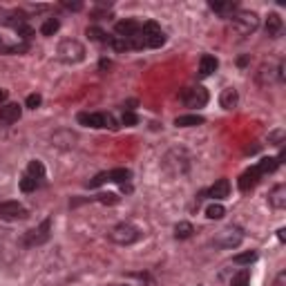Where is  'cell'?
Instances as JSON below:
<instances>
[{
  "instance_id": "21",
  "label": "cell",
  "mask_w": 286,
  "mask_h": 286,
  "mask_svg": "<svg viewBox=\"0 0 286 286\" xmlns=\"http://www.w3.org/2000/svg\"><path fill=\"white\" fill-rule=\"evenodd\" d=\"M231 286H250V273L242 268L239 273H235L233 279H231Z\"/></svg>"
},
{
  "instance_id": "34",
  "label": "cell",
  "mask_w": 286,
  "mask_h": 286,
  "mask_svg": "<svg viewBox=\"0 0 286 286\" xmlns=\"http://www.w3.org/2000/svg\"><path fill=\"white\" fill-rule=\"evenodd\" d=\"M123 125H137L139 123V116L134 114V112H123Z\"/></svg>"
},
{
  "instance_id": "31",
  "label": "cell",
  "mask_w": 286,
  "mask_h": 286,
  "mask_svg": "<svg viewBox=\"0 0 286 286\" xmlns=\"http://www.w3.org/2000/svg\"><path fill=\"white\" fill-rule=\"evenodd\" d=\"M210 9L217 11V14H226V11H235L233 3H210Z\"/></svg>"
},
{
  "instance_id": "7",
  "label": "cell",
  "mask_w": 286,
  "mask_h": 286,
  "mask_svg": "<svg viewBox=\"0 0 286 286\" xmlns=\"http://www.w3.org/2000/svg\"><path fill=\"white\" fill-rule=\"evenodd\" d=\"M49 235H52V219H45L41 226L31 228V231L27 233L25 242H27V246H41L49 239Z\"/></svg>"
},
{
  "instance_id": "36",
  "label": "cell",
  "mask_w": 286,
  "mask_h": 286,
  "mask_svg": "<svg viewBox=\"0 0 286 286\" xmlns=\"http://www.w3.org/2000/svg\"><path fill=\"white\" fill-rule=\"evenodd\" d=\"M275 286H286V273H284V271L277 275V279H275Z\"/></svg>"
},
{
  "instance_id": "24",
  "label": "cell",
  "mask_w": 286,
  "mask_h": 286,
  "mask_svg": "<svg viewBox=\"0 0 286 286\" xmlns=\"http://www.w3.org/2000/svg\"><path fill=\"white\" fill-rule=\"evenodd\" d=\"M58 27H60V22H58V20H56V18H49V20H45V22H43L41 34H43V36H54V34L58 31Z\"/></svg>"
},
{
  "instance_id": "30",
  "label": "cell",
  "mask_w": 286,
  "mask_h": 286,
  "mask_svg": "<svg viewBox=\"0 0 286 286\" xmlns=\"http://www.w3.org/2000/svg\"><path fill=\"white\" fill-rule=\"evenodd\" d=\"M16 31H18V36L22 38V41H29V38L34 36V29L27 25V22H20V25L16 27Z\"/></svg>"
},
{
  "instance_id": "18",
  "label": "cell",
  "mask_w": 286,
  "mask_h": 286,
  "mask_svg": "<svg viewBox=\"0 0 286 286\" xmlns=\"http://www.w3.org/2000/svg\"><path fill=\"white\" fill-rule=\"evenodd\" d=\"M204 123V116L199 114H183V116H177L175 125L177 128H193V125H201Z\"/></svg>"
},
{
  "instance_id": "14",
  "label": "cell",
  "mask_w": 286,
  "mask_h": 286,
  "mask_svg": "<svg viewBox=\"0 0 286 286\" xmlns=\"http://www.w3.org/2000/svg\"><path fill=\"white\" fill-rule=\"evenodd\" d=\"M237 101H239V94H237V89L235 87H226L221 92V97H219V103H221L224 110H233L235 105H237Z\"/></svg>"
},
{
  "instance_id": "20",
  "label": "cell",
  "mask_w": 286,
  "mask_h": 286,
  "mask_svg": "<svg viewBox=\"0 0 286 286\" xmlns=\"http://www.w3.org/2000/svg\"><path fill=\"white\" fill-rule=\"evenodd\" d=\"M128 179H130V170H125V168H116V170H110L108 172V181L125 183Z\"/></svg>"
},
{
  "instance_id": "39",
  "label": "cell",
  "mask_w": 286,
  "mask_h": 286,
  "mask_svg": "<svg viewBox=\"0 0 286 286\" xmlns=\"http://www.w3.org/2000/svg\"><path fill=\"white\" fill-rule=\"evenodd\" d=\"M0 45H3V43H0Z\"/></svg>"
},
{
  "instance_id": "1",
  "label": "cell",
  "mask_w": 286,
  "mask_h": 286,
  "mask_svg": "<svg viewBox=\"0 0 286 286\" xmlns=\"http://www.w3.org/2000/svg\"><path fill=\"white\" fill-rule=\"evenodd\" d=\"M58 58L63 60V63H81L83 58H85V47H83V43H78L76 38H65L63 43L58 45Z\"/></svg>"
},
{
  "instance_id": "3",
  "label": "cell",
  "mask_w": 286,
  "mask_h": 286,
  "mask_svg": "<svg viewBox=\"0 0 286 286\" xmlns=\"http://www.w3.org/2000/svg\"><path fill=\"white\" fill-rule=\"evenodd\" d=\"M257 25H260V20H257V14H253V11H237L233 16V29L239 34L255 31Z\"/></svg>"
},
{
  "instance_id": "4",
  "label": "cell",
  "mask_w": 286,
  "mask_h": 286,
  "mask_svg": "<svg viewBox=\"0 0 286 286\" xmlns=\"http://www.w3.org/2000/svg\"><path fill=\"white\" fill-rule=\"evenodd\" d=\"M242 242H244V233H242V228H237V226L224 228L215 239V244L221 246V248H237Z\"/></svg>"
},
{
  "instance_id": "35",
  "label": "cell",
  "mask_w": 286,
  "mask_h": 286,
  "mask_svg": "<svg viewBox=\"0 0 286 286\" xmlns=\"http://www.w3.org/2000/svg\"><path fill=\"white\" fill-rule=\"evenodd\" d=\"M108 181V172H101V175H97L89 181V188H97V186H101V183H105Z\"/></svg>"
},
{
  "instance_id": "11",
  "label": "cell",
  "mask_w": 286,
  "mask_h": 286,
  "mask_svg": "<svg viewBox=\"0 0 286 286\" xmlns=\"http://www.w3.org/2000/svg\"><path fill=\"white\" fill-rule=\"evenodd\" d=\"M139 29H141V25H139L137 20H121V22H116V27H114V31L119 38H130Z\"/></svg>"
},
{
  "instance_id": "15",
  "label": "cell",
  "mask_w": 286,
  "mask_h": 286,
  "mask_svg": "<svg viewBox=\"0 0 286 286\" xmlns=\"http://www.w3.org/2000/svg\"><path fill=\"white\" fill-rule=\"evenodd\" d=\"M228 195H231V183H228V179H219V181H215V186L210 188L212 199H226Z\"/></svg>"
},
{
  "instance_id": "2",
  "label": "cell",
  "mask_w": 286,
  "mask_h": 286,
  "mask_svg": "<svg viewBox=\"0 0 286 286\" xmlns=\"http://www.w3.org/2000/svg\"><path fill=\"white\" fill-rule=\"evenodd\" d=\"M139 237H141V231L137 226H132V224H119V226H114L110 231V239L119 246H130Z\"/></svg>"
},
{
  "instance_id": "12",
  "label": "cell",
  "mask_w": 286,
  "mask_h": 286,
  "mask_svg": "<svg viewBox=\"0 0 286 286\" xmlns=\"http://www.w3.org/2000/svg\"><path fill=\"white\" fill-rule=\"evenodd\" d=\"M217 67H219V60H217L215 56H210V54H204L199 58V76H210Z\"/></svg>"
},
{
  "instance_id": "27",
  "label": "cell",
  "mask_w": 286,
  "mask_h": 286,
  "mask_svg": "<svg viewBox=\"0 0 286 286\" xmlns=\"http://www.w3.org/2000/svg\"><path fill=\"white\" fill-rule=\"evenodd\" d=\"M87 36L97 43H108V34L103 29H99V27H87Z\"/></svg>"
},
{
  "instance_id": "22",
  "label": "cell",
  "mask_w": 286,
  "mask_h": 286,
  "mask_svg": "<svg viewBox=\"0 0 286 286\" xmlns=\"http://www.w3.org/2000/svg\"><path fill=\"white\" fill-rule=\"evenodd\" d=\"M125 41H128V47H130V49H143V47H145V36H143L141 29L134 34V36L125 38Z\"/></svg>"
},
{
  "instance_id": "38",
  "label": "cell",
  "mask_w": 286,
  "mask_h": 286,
  "mask_svg": "<svg viewBox=\"0 0 286 286\" xmlns=\"http://www.w3.org/2000/svg\"><path fill=\"white\" fill-rule=\"evenodd\" d=\"M65 7H67V9H81V3H74V5H72V3H67Z\"/></svg>"
},
{
  "instance_id": "19",
  "label": "cell",
  "mask_w": 286,
  "mask_h": 286,
  "mask_svg": "<svg viewBox=\"0 0 286 286\" xmlns=\"http://www.w3.org/2000/svg\"><path fill=\"white\" fill-rule=\"evenodd\" d=\"M279 166V159H275V156H268V159H262L260 164H257V172L260 175H268V172H275Z\"/></svg>"
},
{
  "instance_id": "37",
  "label": "cell",
  "mask_w": 286,
  "mask_h": 286,
  "mask_svg": "<svg viewBox=\"0 0 286 286\" xmlns=\"http://www.w3.org/2000/svg\"><path fill=\"white\" fill-rule=\"evenodd\" d=\"M3 101H7V89L0 87V103H3Z\"/></svg>"
},
{
  "instance_id": "6",
  "label": "cell",
  "mask_w": 286,
  "mask_h": 286,
  "mask_svg": "<svg viewBox=\"0 0 286 286\" xmlns=\"http://www.w3.org/2000/svg\"><path fill=\"white\" fill-rule=\"evenodd\" d=\"M141 31L145 36V47L156 49V47H161V45L166 43V34L161 31V27L156 25V22H152V20L145 22V25L141 27Z\"/></svg>"
},
{
  "instance_id": "10",
  "label": "cell",
  "mask_w": 286,
  "mask_h": 286,
  "mask_svg": "<svg viewBox=\"0 0 286 286\" xmlns=\"http://www.w3.org/2000/svg\"><path fill=\"white\" fill-rule=\"evenodd\" d=\"M20 114H22V110L18 103H7L0 108V121L3 123H16L20 119Z\"/></svg>"
},
{
  "instance_id": "16",
  "label": "cell",
  "mask_w": 286,
  "mask_h": 286,
  "mask_svg": "<svg viewBox=\"0 0 286 286\" xmlns=\"http://www.w3.org/2000/svg\"><path fill=\"white\" fill-rule=\"evenodd\" d=\"M78 123L87 128H105V114H78Z\"/></svg>"
},
{
  "instance_id": "13",
  "label": "cell",
  "mask_w": 286,
  "mask_h": 286,
  "mask_svg": "<svg viewBox=\"0 0 286 286\" xmlns=\"http://www.w3.org/2000/svg\"><path fill=\"white\" fill-rule=\"evenodd\" d=\"M260 172H257V168H250V170H246L242 177H239V188L244 190H250V188H255L257 186V181H260Z\"/></svg>"
},
{
  "instance_id": "8",
  "label": "cell",
  "mask_w": 286,
  "mask_h": 286,
  "mask_svg": "<svg viewBox=\"0 0 286 286\" xmlns=\"http://www.w3.org/2000/svg\"><path fill=\"white\" fill-rule=\"evenodd\" d=\"M25 217H27V210L18 201H3L0 204V219L16 221V219H25Z\"/></svg>"
},
{
  "instance_id": "9",
  "label": "cell",
  "mask_w": 286,
  "mask_h": 286,
  "mask_svg": "<svg viewBox=\"0 0 286 286\" xmlns=\"http://www.w3.org/2000/svg\"><path fill=\"white\" fill-rule=\"evenodd\" d=\"M268 204L273 206L275 210H284L286 208V186H275L271 190V195H268Z\"/></svg>"
},
{
  "instance_id": "26",
  "label": "cell",
  "mask_w": 286,
  "mask_h": 286,
  "mask_svg": "<svg viewBox=\"0 0 286 286\" xmlns=\"http://www.w3.org/2000/svg\"><path fill=\"white\" fill-rule=\"evenodd\" d=\"M175 235L179 239H188L190 235H193V226H190L188 221H179L177 226H175Z\"/></svg>"
},
{
  "instance_id": "17",
  "label": "cell",
  "mask_w": 286,
  "mask_h": 286,
  "mask_svg": "<svg viewBox=\"0 0 286 286\" xmlns=\"http://www.w3.org/2000/svg\"><path fill=\"white\" fill-rule=\"evenodd\" d=\"M266 31H268V36H279L282 34V18H279L277 14H268V18H266Z\"/></svg>"
},
{
  "instance_id": "25",
  "label": "cell",
  "mask_w": 286,
  "mask_h": 286,
  "mask_svg": "<svg viewBox=\"0 0 286 286\" xmlns=\"http://www.w3.org/2000/svg\"><path fill=\"white\" fill-rule=\"evenodd\" d=\"M27 172H29V177L36 179V181H41V179L45 177V168H43L41 161H31L29 168H27Z\"/></svg>"
},
{
  "instance_id": "5",
  "label": "cell",
  "mask_w": 286,
  "mask_h": 286,
  "mask_svg": "<svg viewBox=\"0 0 286 286\" xmlns=\"http://www.w3.org/2000/svg\"><path fill=\"white\" fill-rule=\"evenodd\" d=\"M181 101L188 105V108H204V105L208 103V92H206V87H201V85L188 87L181 92Z\"/></svg>"
},
{
  "instance_id": "23",
  "label": "cell",
  "mask_w": 286,
  "mask_h": 286,
  "mask_svg": "<svg viewBox=\"0 0 286 286\" xmlns=\"http://www.w3.org/2000/svg\"><path fill=\"white\" fill-rule=\"evenodd\" d=\"M224 215H226V208H224L221 204H210L208 208H206V217H208V219H221Z\"/></svg>"
},
{
  "instance_id": "33",
  "label": "cell",
  "mask_w": 286,
  "mask_h": 286,
  "mask_svg": "<svg viewBox=\"0 0 286 286\" xmlns=\"http://www.w3.org/2000/svg\"><path fill=\"white\" fill-rule=\"evenodd\" d=\"M25 103H27V108H29V110H36L38 105L43 103V97H41V94H29Z\"/></svg>"
},
{
  "instance_id": "29",
  "label": "cell",
  "mask_w": 286,
  "mask_h": 286,
  "mask_svg": "<svg viewBox=\"0 0 286 286\" xmlns=\"http://www.w3.org/2000/svg\"><path fill=\"white\" fill-rule=\"evenodd\" d=\"M36 186H38V181H36V179H31L29 175L20 179V190H22V193H31V190H36Z\"/></svg>"
},
{
  "instance_id": "28",
  "label": "cell",
  "mask_w": 286,
  "mask_h": 286,
  "mask_svg": "<svg viewBox=\"0 0 286 286\" xmlns=\"http://www.w3.org/2000/svg\"><path fill=\"white\" fill-rule=\"evenodd\" d=\"M257 260V253H255V250H248V253H242V255H235L233 257V262H235V264H250V262H255Z\"/></svg>"
},
{
  "instance_id": "32",
  "label": "cell",
  "mask_w": 286,
  "mask_h": 286,
  "mask_svg": "<svg viewBox=\"0 0 286 286\" xmlns=\"http://www.w3.org/2000/svg\"><path fill=\"white\" fill-rule=\"evenodd\" d=\"M108 43L116 49V52H125V49H130V47H128V41H125V38H119V36H116V38H110Z\"/></svg>"
}]
</instances>
